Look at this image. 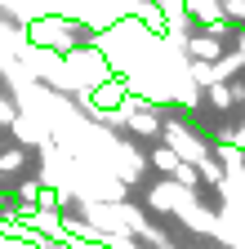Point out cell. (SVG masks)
I'll use <instances>...</instances> for the list:
<instances>
[{
	"label": "cell",
	"mask_w": 245,
	"mask_h": 249,
	"mask_svg": "<svg viewBox=\"0 0 245 249\" xmlns=\"http://www.w3.org/2000/svg\"><path fill=\"white\" fill-rule=\"evenodd\" d=\"M22 31H27V45H32V49H45V53H58V58H67L72 49L85 45L80 22L67 18V14H40V18L27 22Z\"/></svg>",
	"instance_id": "1"
},
{
	"label": "cell",
	"mask_w": 245,
	"mask_h": 249,
	"mask_svg": "<svg viewBox=\"0 0 245 249\" xmlns=\"http://www.w3.org/2000/svg\"><path fill=\"white\" fill-rule=\"evenodd\" d=\"M161 134H165V147L178 156L183 165H192V169H196L201 160H209V147H205V142H201V138L188 129V124H178V120H165V124H161Z\"/></svg>",
	"instance_id": "2"
},
{
	"label": "cell",
	"mask_w": 245,
	"mask_h": 249,
	"mask_svg": "<svg viewBox=\"0 0 245 249\" xmlns=\"http://www.w3.org/2000/svg\"><path fill=\"white\" fill-rule=\"evenodd\" d=\"M151 205L156 209H170V213H183L188 205H196V196H192V187H178V182H156L151 187Z\"/></svg>",
	"instance_id": "3"
},
{
	"label": "cell",
	"mask_w": 245,
	"mask_h": 249,
	"mask_svg": "<svg viewBox=\"0 0 245 249\" xmlns=\"http://www.w3.org/2000/svg\"><path fill=\"white\" fill-rule=\"evenodd\" d=\"M161 124H165V116H161L156 107H147L143 98H138V107L125 116V129L138 134V138H156V134H161Z\"/></svg>",
	"instance_id": "4"
},
{
	"label": "cell",
	"mask_w": 245,
	"mask_h": 249,
	"mask_svg": "<svg viewBox=\"0 0 245 249\" xmlns=\"http://www.w3.org/2000/svg\"><path fill=\"white\" fill-rule=\"evenodd\" d=\"M183 53H188V62H214V58L223 53V40L209 36V31L201 27V31H192V36L183 40Z\"/></svg>",
	"instance_id": "5"
},
{
	"label": "cell",
	"mask_w": 245,
	"mask_h": 249,
	"mask_svg": "<svg viewBox=\"0 0 245 249\" xmlns=\"http://www.w3.org/2000/svg\"><path fill=\"white\" fill-rule=\"evenodd\" d=\"M209 156H214V165H219L227 178H241V174H245V147H236V142H219Z\"/></svg>",
	"instance_id": "6"
},
{
	"label": "cell",
	"mask_w": 245,
	"mask_h": 249,
	"mask_svg": "<svg viewBox=\"0 0 245 249\" xmlns=\"http://www.w3.org/2000/svg\"><path fill=\"white\" fill-rule=\"evenodd\" d=\"M147 165L156 169V174H165V178H174V169H178L183 160H178L170 147H151V151H147Z\"/></svg>",
	"instance_id": "7"
},
{
	"label": "cell",
	"mask_w": 245,
	"mask_h": 249,
	"mask_svg": "<svg viewBox=\"0 0 245 249\" xmlns=\"http://www.w3.org/2000/svg\"><path fill=\"white\" fill-rule=\"evenodd\" d=\"M27 169V147H0V174H22Z\"/></svg>",
	"instance_id": "8"
},
{
	"label": "cell",
	"mask_w": 245,
	"mask_h": 249,
	"mask_svg": "<svg viewBox=\"0 0 245 249\" xmlns=\"http://www.w3.org/2000/svg\"><path fill=\"white\" fill-rule=\"evenodd\" d=\"M14 116H18V107H14V103L5 98V93H0V124H9Z\"/></svg>",
	"instance_id": "9"
}]
</instances>
